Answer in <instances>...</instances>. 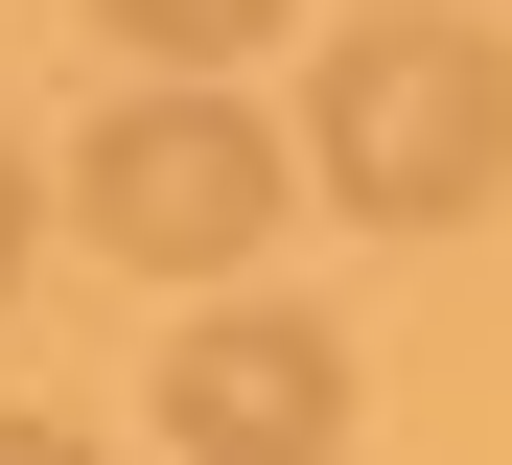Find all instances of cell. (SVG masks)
<instances>
[{"label":"cell","mask_w":512,"mask_h":465,"mask_svg":"<svg viewBox=\"0 0 512 465\" xmlns=\"http://www.w3.org/2000/svg\"><path fill=\"white\" fill-rule=\"evenodd\" d=\"M303 163L350 186L373 233H466L489 186H512V47H489V24H350Z\"/></svg>","instance_id":"6da1fadb"},{"label":"cell","mask_w":512,"mask_h":465,"mask_svg":"<svg viewBox=\"0 0 512 465\" xmlns=\"http://www.w3.org/2000/svg\"><path fill=\"white\" fill-rule=\"evenodd\" d=\"M94 233H117V279H233L256 233H280V140H256L210 70L187 93H117L94 117Z\"/></svg>","instance_id":"7a4b0ae2"},{"label":"cell","mask_w":512,"mask_h":465,"mask_svg":"<svg viewBox=\"0 0 512 465\" xmlns=\"http://www.w3.org/2000/svg\"><path fill=\"white\" fill-rule=\"evenodd\" d=\"M163 442H256V465L350 442V349H326L303 303H210L187 349H163Z\"/></svg>","instance_id":"3957f363"},{"label":"cell","mask_w":512,"mask_h":465,"mask_svg":"<svg viewBox=\"0 0 512 465\" xmlns=\"http://www.w3.org/2000/svg\"><path fill=\"white\" fill-rule=\"evenodd\" d=\"M94 24H117V47H140V70H233V47H256V24H280V0H94Z\"/></svg>","instance_id":"277c9868"},{"label":"cell","mask_w":512,"mask_h":465,"mask_svg":"<svg viewBox=\"0 0 512 465\" xmlns=\"http://www.w3.org/2000/svg\"><path fill=\"white\" fill-rule=\"evenodd\" d=\"M24 233H47V186H24V163H0V279H24Z\"/></svg>","instance_id":"5b68a950"}]
</instances>
